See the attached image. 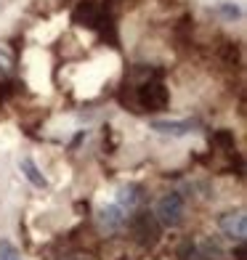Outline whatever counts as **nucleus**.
Segmentation results:
<instances>
[{"label": "nucleus", "instance_id": "obj_1", "mask_svg": "<svg viewBox=\"0 0 247 260\" xmlns=\"http://www.w3.org/2000/svg\"><path fill=\"white\" fill-rule=\"evenodd\" d=\"M125 88H131V104H125L131 112H165L170 104V93L162 80H146Z\"/></svg>", "mask_w": 247, "mask_h": 260}, {"label": "nucleus", "instance_id": "obj_2", "mask_svg": "<svg viewBox=\"0 0 247 260\" xmlns=\"http://www.w3.org/2000/svg\"><path fill=\"white\" fill-rule=\"evenodd\" d=\"M128 223V231H131V239L138 244V247H155L160 242V236H162V226H160V220L155 212H149V210H138L133 212L131 218L125 220Z\"/></svg>", "mask_w": 247, "mask_h": 260}, {"label": "nucleus", "instance_id": "obj_3", "mask_svg": "<svg viewBox=\"0 0 247 260\" xmlns=\"http://www.w3.org/2000/svg\"><path fill=\"white\" fill-rule=\"evenodd\" d=\"M183 212H186V202H183V197H181L178 191H168V194H162V197H160L155 215H157V220H160V226L175 229V226H181Z\"/></svg>", "mask_w": 247, "mask_h": 260}, {"label": "nucleus", "instance_id": "obj_4", "mask_svg": "<svg viewBox=\"0 0 247 260\" xmlns=\"http://www.w3.org/2000/svg\"><path fill=\"white\" fill-rule=\"evenodd\" d=\"M109 11L99 6L96 0H80L72 11V24L75 27H85V29H99V24L104 21Z\"/></svg>", "mask_w": 247, "mask_h": 260}, {"label": "nucleus", "instance_id": "obj_5", "mask_svg": "<svg viewBox=\"0 0 247 260\" xmlns=\"http://www.w3.org/2000/svg\"><path fill=\"white\" fill-rule=\"evenodd\" d=\"M218 229H221L223 236H229L231 242L242 244L244 236H247V218H244V212L237 210V212H226V215H221Z\"/></svg>", "mask_w": 247, "mask_h": 260}, {"label": "nucleus", "instance_id": "obj_6", "mask_svg": "<svg viewBox=\"0 0 247 260\" xmlns=\"http://www.w3.org/2000/svg\"><path fill=\"white\" fill-rule=\"evenodd\" d=\"M125 220H128V215H125V210H122L120 205H107V207L99 212V229H101L104 234L120 231V229L125 226Z\"/></svg>", "mask_w": 247, "mask_h": 260}, {"label": "nucleus", "instance_id": "obj_7", "mask_svg": "<svg viewBox=\"0 0 247 260\" xmlns=\"http://www.w3.org/2000/svg\"><path fill=\"white\" fill-rule=\"evenodd\" d=\"M197 125H199L197 120H151L149 122V127L162 133V136H186V133H192Z\"/></svg>", "mask_w": 247, "mask_h": 260}, {"label": "nucleus", "instance_id": "obj_8", "mask_svg": "<svg viewBox=\"0 0 247 260\" xmlns=\"http://www.w3.org/2000/svg\"><path fill=\"white\" fill-rule=\"evenodd\" d=\"M19 170L24 173V178L35 186V188H45L48 186V181H45V175L40 173V168L35 165V159H29V157H21L19 159Z\"/></svg>", "mask_w": 247, "mask_h": 260}, {"label": "nucleus", "instance_id": "obj_9", "mask_svg": "<svg viewBox=\"0 0 247 260\" xmlns=\"http://www.w3.org/2000/svg\"><path fill=\"white\" fill-rule=\"evenodd\" d=\"M141 188L138 183H128V186H122L120 188V197H117V205H120L122 210H131V207H136L138 205V199H141Z\"/></svg>", "mask_w": 247, "mask_h": 260}, {"label": "nucleus", "instance_id": "obj_10", "mask_svg": "<svg viewBox=\"0 0 247 260\" xmlns=\"http://www.w3.org/2000/svg\"><path fill=\"white\" fill-rule=\"evenodd\" d=\"M210 144H213L215 149H221V151H234V144H237V141H234V133L231 130H226V127H221V130H215L213 136H210Z\"/></svg>", "mask_w": 247, "mask_h": 260}, {"label": "nucleus", "instance_id": "obj_11", "mask_svg": "<svg viewBox=\"0 0 247 260\" xmlns=\"http://www.w3.org/2000/svg\"><path fill=\"white\" fill-rule=\"evenodd\" d=\"M215 11H218V14H221L223 19H226V21H234V19H239V16H242L239 6H234V3H221Z\"/></svg>", "mask_w": 247, "mask_h": 260}, {"label": "nucleus", "instance_id": "obj_12", "mask_svg": "<svg viewBox=\"0 0 247 260\" xmlns=\"http://www.w3.org/2000/svg\"><path fill=\"white\" fill-rule=\"evenodd\" d=\"M0 260H21V255H19V250L11 242L0 239Z\"/></svg>", "mask_w": 247, "mask_h": 260}, {"label": "nucleus", "instance_id": "obj_13", "mask_svg": "<svg viewBox=\"0 0 247 260\" xmlns=\"http://www.w3.org/2000/svg\"><path fill=\"white\" fill-rule=\"evenodd\" d=\"M11 72H14V56H11L6 48H3V45H0V75H11Z\"/></svg>", "mask_w": 247, "mask_h": 260}, {"label": "nucleus", "instance_id": "obj_14", "mask_svg": "<svg viewBox=\"0 0 247 260\" xmlns=\"http://www.w3.org/2000/svg\"><path fill=\"white\" fill-rule=\"evenodd\" d=\"M234 257H237V260H247V257H244V247H242V244H237V250H234Z\"/></svg>", "mask_w": 247, "mask_h": 260}, {"label": "nucleus", "instance_id": "obj_15", "mask_svg": "<svg viewBox=\"0 0 247 260\" xmlns=\"http://www.w3.org/2000/svg\"><path fill=\"white\" fill-rule=\"evenodd\" d=\"M69 260H85V257H69Z\"/></svg>", "mask_w": 247, "mask_h": 260}]
</instances>
